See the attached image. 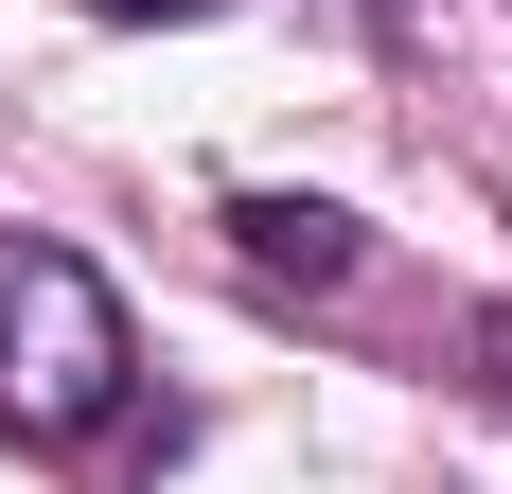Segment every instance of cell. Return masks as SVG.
Here are the masks:
<instances>
[{
	"instance_id": "6da1fadb",
	"label": "cell",
	"mask_w": 512,
	"mask_h": 494,
	"mask_svg": "<svg viewBox=\"0 0 512 494\" xmlns=\"http://www.w3.org/2000/svg\"><path fill=\"white\" fill-rule=\"evenodd\" d=\"M124 300L89 283V247H36L0 230V424L18 442H89L106 406H124Z\"/></svg>"
},
{
	"instance_id": "7a4b0ae2",
	"label": "cell",
	"mask_w": 512,
	"mask_h": 494,
	"mask_svg": "<svg viewBox=\"0 0 512 494\" xmlns=\"http://www.w3.org/2000/svg\"><path fill=\"white\" fill-rule=\"evenodd\" d=\"M230 247H248V283H354V212H318V195H248Z\"/></svg>"
},
{
	"instance_id": "3957f363",
	"label": "cell",
	"mask_w": 512,
	"mask_h": 494,
	"mask_svg": "<svg viewBox=\"0 0 512 494\" xmlns=\"http://www.w3.org/2000/svg\"><path fill=\"white\" fill-rule=\"evenodd\" d=\"M89 18H195V0H89Z\"/></svg>"
}]
</instances>
